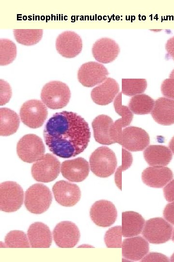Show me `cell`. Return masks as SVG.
Masks as SVG:
<instances>
[{
  "mask_svg": "<svg viewBox=\"0 0 174 262\" xmlns=\"http://www.w3.org/2000/svg\"><path fill=\"white\" fill-rule=\"evenodd\" d=\"M172 240L174 242V231H173V235H172Z\"/></svg>",
  "mask_w": 174,
  "mask_h": 262,
  "instance_id": "44",
  "label": "cell"
},
{
  "mask_svg": "<svg viewBox=\"0 0 174 262\" xmlns=\"http://www.w3.org/2000/svg\"><path fill=\"white\" fill-rule=\"evenodd\" d=\"M154 104L153 98L146 94H141L135 95L130 99L129 108L132 113L143 115L150 113Z\"/></svg>",
  "mask_w": 174,
  "mask_h": 262,
  "instance_id": "27",
  "label": "cell"
},
{
  "mask_svg": "<svg viewBox=\"0 0 174 262\" xmlns=\"http://www.w3.org/2000/svg\"><path fill=\"white\" fill-rule=\"evenodd\" d=\"M16 151L21 160L31 163L38 161L44 155L45 147L40 137L34 134H29L19 140Z\"/></svg>",
  "mask_w": 174,
  "mask_h": 262,
  "instance_id": "5",
  "label": "cell"
},
{
  "mask_svg": "<svg viewBox=\"0 0 174 262\" xmlns=\"http://www.w3.org/2000/svg\"><path fill=\"white\" fill-rule=\"evenodd\" d=\"M91 171L97 176L107 178L112 175L117 165V160L114 151L107 147L97 148L89 158Z\"/></svg>",
  "mask_w": 174,
  "mask_h": 262,
  "instance_id": "3",
  "label": "cell"
},
{
  "mask_svg": "<svg viewBox=\"0 0 174 262\" xmlns=\"http://www.w3.org/2000/svg\"><path fill=\"white\" fill-rule=\"evenodd\" d=\"M161 91L165 98L174 100V78L164 80L161 85Z\"/></svg>",
  "mask_w": 174,
  "mask_h": 262,
  "instance_id": "36",
  "label": "cell"
},
{
  "mask_svg": "<svg viewBox=\"0 0 174 262\" xmlns=\"http://www.w3.org/2000/svg\"><path fill=\"white\" fill-rule=\"evenodd\" d=\"M169 147L171 150L174 154V136L172 137V138L170 140L169 144Z\"/></svg>",
  "mask_w": 174,
  "mask_h": 262,
  "instance_id": "41",
  "label": "cell"
},
{
  "mask_svg": "<svg viewBox=\"0 0 174 262\" xmlns=\"http://www.w3.org/2000/svg\"><path fill=\"white\" fill-rule=\"evenodd\" d=\"M165 49L174 61V36L167 40L165 44Z\"/></svg>",
  "mask_w": 174,
  "mask_h": 262,
  "instance_id": "40",
  "label": "cell"
},
{
  "mask_svg": "<svg viewBox=\"0 0 174 262\" xmlns=\"http://www.w3.org/2000/svg\"><path fill=\"white\" fill-rule=\"evenodd\" d=\"M165 199L168 202L174 201V180L168 183L163 189Z\"/></svg>",
  "mask_w": 174,
  "mask_h": 262,
  "instance_id": "39",
  "label": "cell"
},
{
  "mask_svg": "<svg viewBox=\"0 0 174 262\" xmlns=\"http://www.w3.org/2000/svg\"><path fill=\"white\" fill-rule=\"evenodd\" d=\"M59 160L50 153L44 155L32 166L31 174L34 180L49 182L55 180L60 172Z\"/></svg>",
  "mask_w": 174,
  "mask_h": 262,
  "instance_id": "7",
  "label": "cell"
},
{
  "mask_svg": "<svg viewBox=\"0 0 174 262\" xmlns=\"http://www.w3.org/2000/svg\"><path fill=\"white\" fill-rule=\"evenodd\" d=\"M53 236L56 244L60 247H74L79 242L80 237L77 226L69 221L58 223L55 227Z\"/></svg>",
  "mask_w": 174,
  "mask_h": 262,
  "instance_id": "11",
  "label": "cell"
},
{
  "mask_svg": "<svg viewBox=\"0 0 174 262\" xmlns=\"http://www.w3.org/2000/svg\"><path fill=\"white\" fill-rule=\"evenodd\" d=\"M61 172L66 179L72 182H81L88 175L89 166L87 160L82 157L64 161Z\"/></svg>",
  "mask_w": 174,
  "mask_h": 262,
  "instance_id": "16",
  "label": "cell"
},
{
  "mask_svg": "<svg viewBox=\"0 0 174 262\" xmlns=\"http://www.w3.org/2000/svg\"><path fill=\"white\" fill-rule=\"evenodd\" d=\"M148 251V242L140 236L126 239L122 244V255L130 260H139L145 256Z\"/></svg>",
  "mask_w": 174,
  "mask_h": 262,
  "instance_id": "21",
  "label": "cell"
},
{
  "mask_svg": "<svg viewBox=\"0 0 174 262\" xmlns=\"http://www.w3.org/2000/svg\"><path fill=\"white\" fill-rule=\"evenodd\" d=\"M122 92L119 93L115 98L114 106L116 113L122 116L121 119L124 128L130 124L133 115L129 107L122 105Z\"/></svg>",
  "mask_w": 174,
  "mask_h": 262,
  "instance_id": "32",
  "label": "cell"
},
{
  "mask_svg": "<svg viewBox=\"0 0 174 262\" xmlns=\"http://www.w3.org/2000/svg\"><path fill=\"white\" fill-rule=\"evenodd\" d=\"M88 123L75 113H56L46 122L44 137L54 155L62 158L75 157L87 147L90 138Z\"/></svg>",
  "mask_w": 174,
  "mask_h": 262,
  "instance_id": "1",
  "label": "cell"
},
{
  "mask_svg": "<svg viewBox=\"0 0 174 262\" xmlns=\"http://www.w3.org/2000/svg\"><path fill=\"white\" fill-rule=\"evenodd\" d=\"M26 234L22 231L12 230L5 237L6 246L9 247H29V243Z\"/></svg>",
  "mask_w": 174,
  "mask_h": 262,
  "instance_id": "31",
  "label": "cell"
},
{
  "mask_svg": "<svg viewBox=\"0 0 174 262\" xmlns=\"http://www.w3.org/2000/svg\"><path fill=\"white\" fill-rule=\"evenodd\" d=\"M144 157L151 166H165L171 161L173 154L171 150L164 146L150 145L144 151Z\"/></svg>",
  "mask_w": 174,
  "mask_h": 262,
  "instance_id": "23",
  "label": "cell"
},
{
  "mask_svg": "<svg viewBox=\"0 0 174 262\" xmlns=\"http://www.w3.org/2000/svg\"><path fill=\"white\" fill-rule=\"evenodd\" d=\"M122 228L115 226L109 229L105 233L104 241L107 247H121L122 246Z\"/></svg>",
  "mask_w": 174,
  "mask_h": 262,
  "instance_id": "33",
  "label": "cell"
},
{
  "mask_svg": "<svg viewBox=\"0 0 174 262\" xmlns=\"http://www.w3.org/2000/svg\"><path fill=\"white\" fill-rule=\"evenodd\" d=\"M170 78H174V69L172 71L169 76Z\"/></svg>",
  "mask_w": 174,
  "mask_h": 262,
  "instance_id": "42",
  "label": "cell"
},
{
  "mask_svg": "<svg viewBox=\"0 0 174 262\" xmlns=\"http://www.w3.org/2000/svg\"><path fill=\"white\" fill-rule=\"evenodd\" d=\"M24 191L21 186L14 181H5L0 185V209L5 212L16 211L22 206Z\"/></svg>",
  "mask_w": 174,
  "mask_h": 262,
  "instance_id": "6",
  "label": "cell"
},
{
  "mask_svg": "<svg viewBox=\"0 0 174 262\" xmlns=\"http://www.w3.org/2000/svg\"><path fill=\"white\" fill-rule=\"evenodd\" d=\"M132 162L131 154L125 149H122V165L119 166L116 172L115 180L116 186L121 190V173L129 168Z\"/></svg>",
  "mask_w": 174,
  "mask_h": 262,
  "instance_id": "34",
  "label": "cell"
},
{
  "mask_svg": "<svg viewBox=\"0 0 174 262\" xmlns=\"http://www.w3.org/2000/svg\"><path fill=\"white\" fill-rule=\"evenodd\" d=\"M173 227L162 218L156 217L147 220L142 234L152 244L164 243L171 237Z\"/></svg>",
  "mask_w": 174,
  "mask_h": 262,
  "instance_id": "9",
  "label": "cell"
},
{
  "mask_svg": "<svg viewBox=\"0 0 174 262\" xmlns=\"http://www.w3.org/2000/svg\"><path fill=\"white\" fill-rule=\"evenodd\" d=\"M56 47L62 56L67 58H74L82 51V40L75 32L65 31L57 37Z\"/></svg>",
  "mask_w": 174,
  "mask_h": 262,
  "instance_id": "15",
  "label": "cell"
},
{
  "mask_svg": "<svg viewBox=\"0 0 174 262\" xmlns=\"http://www.w3.org/2000/svg\"><path fill=\"white\" fill-rule=\"evenodd\" d=\"M171 262H174V253H173V254L172 256H171Z\"/></svg>",
  "mask_w": 174,
  "mask_h": 262,
  "instance_id": "43",
  "label": "cell"
},
{
  "mask_svg": "<svg viewBox=\"0 0 174 262\" xmlns=\"http://www.w3.org/2000/svg\"><path fill=\"white\" fill-rule=\"evenodd\" d=\"M119 90L117 82L111 78H107L92 90L91 97L96 104L106 105L113 101Z\"/></svg>",
  "mask_w": 174,
  "mask_h": 262,
  "instance_id": "19",
  "label": "cell"
},
{
  "mask_svg": "<svg viewBox=\"0 0 174 262\" xmlns=\"http://www.w3.org/2000/svg\"><path fill=\"white\" fill-rule=\"evenodd\" d=\"M120 52L116 42L109 38H102L93 44L92 53L96 60L101 63L108 64L114 61Z\"/></svg>",
  "mask_w": 174,
  "mask_h": 262,
  "instance_id": "17",
  "label": "cell"
},
{
  "mask_svg": "<svg viewBox=\"0 0 174 262\" xmlns=\"http://www.w3.org/2000/svg\"><path fill=\"white\" fill-rule=\"evenodd\" d=\"M52 201V193L43 184L35 183L26 191L24 204L31 213L41 214L46 211Z\"/></svg>",
  "mask_w": 174,
  "mask_h": 262,
  "instance_id": "4",
  "label": "cell"
},
{
  "mask_svg": "<svg viewBox=\"0 0 174 262\" xmlns=\"http://www.w3.org/2000/svg\"><path fill=\"white\" fill-rule=\"evenodd\" d=\"M19 124V118L15 112L7 108L0 109V133L1 136H9L15 133Z\"/></svg>",
  "mask_w": 174,
  "mask_h": 262,
  "instance_id": "26",
  "label": "cell"
},
{
  "mask_svg": "<svg viewBox=\"0 0 174 262\" xmlns=\"http://www.w3.org/2000/svg\"><path fill=\"white\" fill-rule=\"evenodd\" d=\"M13 32L16 41L26 46L37 44L42 39L43 34V30L42 29H14Z\"/></svg>",
  "mask_w": 174,
  "mask_h": 262,
  "instance_id": "28",
  "label": "cell"
},
{
  "mask_svg": "<svg viewBox=\"0 0 174 262\" xmlns=\"http://www.w3.org/2000/svg\"><path fill=\"white\" fill-rule=\"evenodd\" d=\"M169 259L164 255L159 253L151 252L145 256L142 262H169Z\"/></svg>",
  "mask_w": 174,
  "mask_h": 262,
  "instance_id": "37",
  "label": "cell"
},
{
  "mask_svg": "<svg viewBox=\"0 0 174 262\" xmlns=\"http://www.w3.org/2000/svg\"><path fill=\"white\" fill-rule=\"evenodd\" d=\"M28 237L31 247H49L52 244L51 232L44 223L36 222L28 230Z\"/></svg>",
  "mask_w": 174,
  "mask_h": 262,
  "instance_id": "22",
  "label": "cell"
},
{
  "mask_svg": "<svg viewBox=\"0 0 174 262\" xmlns=\"http://www.w3.org/2000/svg\"><path fill=\"white\" fill-rule=\"evenodd\" d=\"M90 216L97 226L107 227L113 224L117 217V211L114 204L108 200L95 202L90 210Z\"/></svg>",
  "mask_w": 174,
  "mask_h": 262,
  "instance_id": "12",
  "label": "cell"
},
{
  "mask_svg": "<svg viewBox=\"0 0 174 262\" xmlns=\"http://www.w3.org/2000/svg\"><path fill=\"white\" fill-rule=\"evenodd\" d=\"M106 68L101 63L89 62L83 64L78 73L79 82L84 86L92 87L102 83L108 75Z\"/></svg>",
  "mask_w": 174,
  "mask_h": 262,
  "instance_id": "10",
  "label": "cell"
},
{
  "mask_svg": "<svg viewBox=\"0 0 174 262\" xmlns=\"http://www.w3.org/2000/svg\"><path fill=\"white\" fill-rule=\"evenodd\" d=\"M52 191L56 201L65 207L75 205L81 197L79 187L75 184L64 180L56 182Z\"/></svg>",
  "mask_w": 174,
  "mask_h": 262,
  "instance_id": "14",
  "label": "cell"
},
{
  "mask_svg": "<svg viewBox=\"0 0 174 262\" xmlns=\"http://www.w3.org/2000/svg\"><path fill=\"white\" fill-rule=\"evenodd\" d=\"M43 102L51 109H61L69 103L71 92L68 86L60 81H54L46 83L41 93Z\"/></svg>",
  "mask_w": 174,
  "mask_h": 262,
  "instance_id": "2",
  "label": "cell"
},
{
  "mask_svg": "<svg viewBox=\"0 0 174 262\" xmlns=\"http://www.w3.org/2000/svg\"><path fill=\"white\" fill-rule=\"evenodd\" d=\"M147 87L145 79H122V93L128 96L141 94Z\"/></svg>",
  "mask_w": 174,
  "mask_h": 262,
  "instance_id": "29",
  "label": "cell"
},
{
  "mask_svg": "<svg viewBox=\"0 0 174 262\" xmlns=\"http://www.w3.org/2000/svg\"><path fill=\"white\" fill-rule=\"evenodd\" d=\"M173 178V173L168 167L161 165L149 166L142 172V179L146 185L154 188H161Z\"/></svg>",
  "mask_w": 174,
  "mask_h": 262,
  "instance_id": "18",
  "label": "cell"
},
{
  "mask_svg": "<svg viewBox=\"0 0 174 262\" xmlns=\"http://www.w3.org/2000/svg\"><path fill=\"white\" fill-rule=\"evenodd\" d=\"M122 123L121 118L116 120L112 125L110 129V136L111 140L115 143L121 144L122 138Z\"/></svg>",
  "mask_w": 174,
  "mask_h": 262,
  "instance_id": "35",
  "label": "cell"
},
{
  "mask_svg": "<svg viewBox=\"0 0 174 262\" xmlns=\"http://www.w3.org/2000/svg\"><path fill=\"white\" fill-rule=\"evenodd\" d=\"M151 114L154 120L160 125L174 124V100L165 97L158 98Z\"/></svg>",
  "mask_w": 174,
  "mask_h": 262,
  "instance_id": "20",
  "label": "cell"
},
{
  "mask_svg": "<svg viewBox=\"0 0 174 262\" xmlns=\"http://www.w3.org/2000/svg\"><path fill=\"white\" fill-rule=\"evenodd\" d=\"M48 111L45 104L37 99L26 101L20 110L22 122L32 129L41 127L46 119Z\"/></svg>",
  "mask_w": 174,
  "mask_h": 262,
  "instance_id": "8",
  "label": "cell"
},
{
  "mask_svg": "<svg viewBox=\"0 0 174 262\" xmlns=\"http://www.w3.org/2000/svg\"><path fill=\"white\" fill-rule=\"evenodd\" d=\"M163 216L166 220L174 225V201L166 206L163 211Z\"/></svg>",
  "mask_w": 174,
  "mask_h": 262,
  "instance_id": "38",
  "label": "cell"
},
{
  "mask_svg": "<svg viewBox=\"0 0 174 262\" xmlns=\"http://www.w3.org/2000/svg\"><path fill=\"white\" fill-rule=\"evenodd\" d=\"M0 65L6 66L11 63L16 56V47L12 41L1 38L0 40Z\"/></svg>",
  "mask_w": 174,
  "mask_h": 262,
  "instance_id": "30",
  "label": "cell"
},
{
  "mask_svg": "<svg viewBox=\"0 0 174 262\" xmlns=\"http://www.w3.org/2000/svg\"><path fill=\"white\" fill-rule=\"evenodd\" d=\"M149 143L148 134L141 128L130 126L122 130L120 145L130 151H142Z\"/></svg>",
  "mask_w": 174,
  "mask_h": 262,
  "instance_id": "13",
  "label": "cell"
},
{
  "mask_svg": "<svg viewBox=\"0 0 174 262\" xmlns=\"http://www.w3.org/2000/svg\"><path fill=\"white\" fill-rule=\"evenodd\" d=\"M145 225V219L139 213L127 211L122 213V233L125 237L140 234Z\"/></svg>",
  "mask_w": 174,
  "mask_h": 262,
  "instance_id": "25",
  "label": "cell"
},
{
  "mask_svg": "<svg viewBox=\"0 0 174 262\" xmlns=\"http://www.w3.org/2000/svg\"><path fill=\"white\" fill-rule=\"evenodd\" d=\"M113 123L112 119L107 115H99L94 118L92 126L96 142L107 145L115 143L110 136V129Z\"/></svg>",
  "mask_w": 174,
  "mask_h": 262,
  "instance_id": "24",
  "label": "cell"
}]
</instances>
